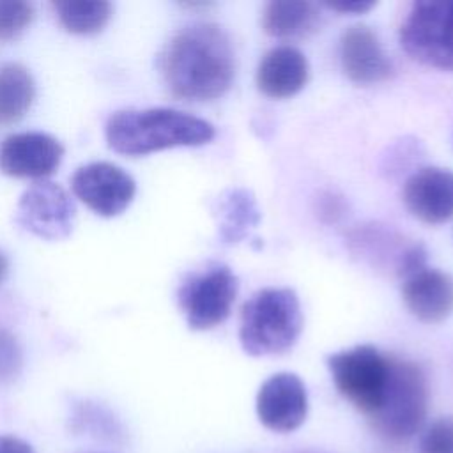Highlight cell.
Listing matches in <instances>:
<instances>
[{
  "label": "cell",
  "instance_id": "cell-2",
  "mask_svg": "<svg viewBox=\"0 0 453 453\" xmlns=\"http://www.w3.org/2000/svg\"><path fill=\"white\" fill-rule=\"evenodd\" d=\"M108 147L124 156H145L173 147H198L214 138V126L200 117L172 110H120L104 127Z\"/></svg>",
  "mask_w": 453,
  "mask_h": 453
},
{
  "label": "cell",
  "instance_id": "cell-11",
  "mask_svg": "<svg viewBox=\"0 0 453 453\" xmlns=\"http://www.w3.org/2000/svg\"><path fill=\"white\" fill-rule=\"evenodd\" d=\"M257 416L260 423L278 434L297 430L308 416V393L304 382L290 372L265 379L257 393Z\"/></svg>",
  "mask_w": 453,
  "mask_h": 453
},
{
  "label": "cell",
  "instance_id": "cell-4",
  "mask_svg": "<svg viewBox=\"0 0 453 453\" xmlns=\"http://www.w3.org/2000/svg\"><path fill=\"white\" fill-rule=\"evenodd\" d=\"M428 411V382L423 368L393 357L389 384L380 409L368 418L372 428L388 441H405L425 423Z\"/></svg>",
  "mask_w": 453,
  "mask_h": 453
},
{
  "label": "cell",
  "instance_id": "cell-27",
  "mask_svg": "<svg viewBox=\"0 0 453 453\" xmlns=\"http://www.w3.org/2000/svg\"><path fill=\"white\" fill-rule=\"evenodd\" d=\"M0 453H35V451L27 441L16 435L0 434Z\"/></svg>",
  "mask_w": 453,
  "mask_h": 453
},
{
  "label": "cell",
  "instance_id": "cell-10",
  "mask_svg": "<svg viewBox=\"0 0 453 453\" xmlns=\"http://www.w3.org/2000/svg\"><path fill=\"white\" fill-rule=\"evenodd\" d=\"M71 189L90 211L103 218H113L131 205L136 195V182L120 166L96 161L80 166L73 173Z\"/></svg>",
  "mask_w": 453,
  "mask_h": 453
},
{
  "label": "cell",
  "instance_id": "cell-20",
  "mask_svg": "<svg viewBox=\"0 0 453 453\" xmlns=\"http://www.w3.org/2000/svg\"><path fill=\"white\" fill-rule=\"evenodd\" d=\"M69 428L73 434H85L110 442H120L124 439V428L119 418L106 405L87 398L73 400Z\"/></svg>",
  "mask_w": 453,
  "mask_h": 453
},
{
  "label": "cell",
  "instance_id": "cell-21",
  "mask_svg": "<svg viewBox=\"0 0 453 453\" xmlns=\"http://www.w3.org/2000/svg\"><path fill=\"white\" fill-rule=\"evenodd\" d=\"M51 9L57 14L58 23L71 34L94 35L101 32L111 14L113 5L110 2H51Z\"/></svg>",
  "mask_w": 453,
  "mask_h": 453
},
{
  "label": "cell",
  "instance_id": "cell-25",
  "mask_svg": "<svg viewBox=\"0 0 453 453\" xmlns=\"http://www.w3.org/2000/svg\"><path fill=\"white\" fill-rule=\"evenodd\" d=\"M418 147L419 143L416 142H400L395 150L389 152V156H386V170L389 172H402L403 168L409 166V163L414 159V156H418Z\"/></svg>",
  "mask_w": 453,
  "mask_h": 453
},
{
  "label": "cell",
  "instance_id": "cell-7",
  "mask_svg": "<svg viewBox=\"0 0 453 453\" xmlns=\"http://www.w3.org/2000/svg\"><path fill=\"white\" fill-rule=\"evenodd\" d=\"M237 290V276L223 264H214L189 274L177 292L188 326L195 331H205L225 322L232 311Z\"/></svg>",
  "mask_w": 453,
  "mask_h": 453
},
{
  "label": "cell",
  "instance_id": "cell-18",
  "mask_svg": "<svg viewBox=\"0 0 453 453\" xmlns=\"http://www.w3.org/2000/svg\"><path fill=\"white\" fill-rule=\"evenodd\" d=\"M258 221L260 211L251 191L234 188L223 193L218 203V234L223 242L235 244L244 241Z\"/></svg>",
  "mask_w": 453,
  "mask_h": 453
},
{
  "label": "cell",
  "instance_id": "cell-9",
  "mask_svg": "<svg viewBox=\"0 0 453 453\" xmlns=\"http://www.w3.org/2000/svg\"><path fill=\"white\" fill-rule=\"evenodd\" d=\"M14 221L35 237L62 241L73 232L74 203L62 186L39 180L21 195Z\"/></svg>",
  "mask_w": 453,
  "mask_h": 453
},
{
  "label": "cell",
  "instance_id": "cell-6",
  "mask_svg": "<svg viewBox=\"0 0 453 453\" xmlns=\"http://www.w3.org/2000/svg\"><path fill=\"white\" fill-rule=\"evenodd\" d=\"M400 44L412 60L453 71V0L414 2L402 21Z\"/></svg>",
  "mask_w": 453,
  "mask_h": 453
},
{
  "label": "cell",
  "instance_id": "cell-24",
  "mask_svg": "<svg viewBox=\"0 0 453 453\" xmlns=\"http://www.w3.org/2000/svg\"><path fill=\"white\" fill-rule=\"evenodd\" d=\"M418 453H453V418L435 419L423 432Z\"/></svg>",
  "mask_w": 453,
  "mask_h": 453
},
{
  "label": "cell",
  "instance_id": "cell-14",
  "mask_svg": "<svg viewBox=\"0 0 453 453\" xmlns=\"http://www.w3.org/2000/svg\"><path fill=\"white\" fill-rule=\"evenodd\" d=\"M340 64L343 74L357 85H373L393 74V64L377 34L366 25H354L340 37Z\"/></svg>",
  "mask_w": 453,
  "mask_h": 453
},
{
  "label": "cell",
  "instance_id": "cell-28",
  "mask_svg": "<svg viewBox=\"0 0 453 453\" xmlns=\"http://www.w3.org/2000/svg\"><path fill=\"white\" fill-rule=\"evenodd\" d=\"M327 9L342 14H363L375 7V2H347V4H326Z\"/></svg>",
  "mask_w": 453,
  "mask_h": 453
},
{
  "label": "cell",
  "instance_id": "cell-16",
  "mask_svg": "<svg viewBox=\"0 0 453 453\" xmlns=\"http://www.w3.org/2000/svg\"><path fill=\"white\" fill-rule=\"evenodd\" d=\"M310 76L306 57L294 46L269 50L257 67V88L273 99H287L304 88Z\"/></svg>",
  "mask_w": 453,
  "mask_h": 453
},
{
  "label": "cell",
  "instance_id": "cell-19",
  "mask_svg": "<svg viewBox=\"0 0 453 453\" xmlns=\"http://www.w3.org/2000/svg\"><path fill=\"white\" fill-rule=\"evenodd\" d=\"M35 97V83L21 64L0 67V124L9 126L25 117Z\"/></svg>",
  "mask_w": 453,
  "mask_h": 453
},
{
  "label": "cell",
  "instance_id": "cell-29",
  "mask_svg": "<svg viewBox=\"0 0 453 453\" xmlns=\"http://www.w3.org/2000/svg\"><path fill=\"white\" fill-rule=\"evenodd\" d=\"M7 273H9V260H7V257L0 251V285H2L4 280L7 278Z\"/></svg>",
  "mask_w": 453,
  "mask_h": 453
},
{
  "label": "cell",
  "instance_id": "cell-22",
  "mask_svg": "<svg viewBox=\"0 0 453 453\" xmlns=\"http://www.w3.org/2000/svg\"><path fill=\"white\" fill-rule=\"evenodd\" d=\"M34 19V5L30 2L0 0V41L19 37Z\"/></svg>",
  "mask_w": 453,
  "mask_h": 453
},
{
  "label": "cell",
  "instance_id": "cell-15",
  "mask_svg": "<svg viewBox=\"0 0 453 453\" xmlns=\"http://www.w3.org/2000/svg\"><path fill=\"white\" fill-rule=\"evenodd\" d=\"M402 297L418 320L439 324L453 311V276L425 265L403 280Z\"/></svg>",
  "mask_w": 453,
  "mask_h": 453
},
{
  "label": "cell",
  "instance_id": "cell-3",
  "mask_svg": "<svg viewBox=\"0 0 453 453\" xmlns=\"http://www.w3.org/2000/svg\"><path fill=\"white\" fill-rule=\"evenodd\" d=\"M301 329L303 311L292 288H262L242 304L239 342L242 350L253 357L290 350Z\"/></svg>",
  "mask_w": 453,
  "mask_h": 453
},
{
  "label": "cell",
  "instance_id": "cell-26",
  "mask_svg": "<svg viewBox=\"0 0 453 453\" xmlns=\"http://www.w3.org/2000/svg\"><path fill=\"white\" fill-rule=\"evenodd\" d=\"M319 214L326 221H336L343 216V202L333 193H326L319 198Z\"/></svg>",
  "mask_w": 453,
  "mask_h": 453
},
{
  "label": "cell",
  "instance_id": "cell-17",
  "mask_svg": "<svg viewBox=\"0 0 453 453\" xmlns=\"http://www.w3.org/2000/svg\"><path fill=\"white\" fill-rule=\"evenodd\" d=\"M320 11L311 2L274 0L264 7L262 28L276 39H303L319 30Z\"/></svg>",
  "mask_w": 453,
  "mask_h": 453
},
{
  "label": "cell",
  "instance_id": "cell-12",
  "mask_svg": "<svg viewBox=\"0 0 453 453\" xmlns=\"http://www.w3.org/2000/svg\"><path fill=\"white\" fill-rule=\"evenodd\" d=\"M64 157L62 143L51 134L16 133L0 147V170L18 179H46L57 172Z\"/></svg>",
  "mask_w": 453,
  "mask_h": 453
},
{
  "label": "cell",
  "instance_id": "cell-13",
  "mask_svg": "<svg viewBox=\"0 0 453 453\" xmlns=\"http://www.w3.org/2000/svg\"><path fill=\"white\" fill-rule=\"evenodd\" d=\"M407 211L426 225H441L453 218V172L425 166L411 173L402 191Z\"/></svg>",
  "mask_w": 453,
  "mask_h": 453
},
{
  "label": "cell",
  "instance_id": "cell-23",
  "mask_svg": "<svg viewBox=\"0 0 453 453\" xmlns=\"http://www.w3.org/2000/svg\"><path fill=\"white\" fill-rule=\"evenodd\" d=\"M23 370V349L11 329L0 324V388L11 386Z\"/></svg>",
  "mask_w": 453,
  "mask_h": 453
},
{
  "label": "cell",
  "instance_id": "cell-8",
  "mask_svg": "<svg viewBox=\"0 0 453 453\" xmlns=\"http://www.w3.org/2000/svg\"><path fill=\"white\" fill-rule=\"evenodd\" d=\"M347 246L354 257L377 271L391 273L402 280L426 265L423 244L405 239L384 225H359L347 235Z\"/></svg>",
  "mask_w": 453,
  "mask_h": 453
},
{
  "label": "cell",
  "instance_id": "cell-5",
  "mask_svg": "<svg viewBox=\"0 0 453 453\" xmlns=\"http://www.w3.org/2000/svg\"><path fill=\"white\" fill-rule=\"evenodd\" d=\"M393 356L373 345H356L327 356V370L338 393L357 411L372 418L382 405Z\"/></svg>",
  "mask_w": 453,
  "mask_h": 453
},
{
  "label": "cell",
  "instance_id": "cell-1",
  "mask_svg": "<svg viewBox=\"0 0 453 453\" xmlns=\"http://www.w3.org/2000/svg\"><path fill=\"white\" fill-rule=\"evenodd\" d=\"M168 92L182 101L221 97L235 74V55L226 32L214 23H193L175 32L159 55Z\"/></svg>",
  "mask_w": 453,
  "mask_h": 453
}]
</instances>
